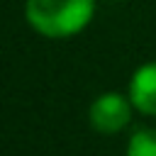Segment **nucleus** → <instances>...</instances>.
<instances>
[{
    "label": "nucleus",
    "instance_id": "nucleus-4",
    "mask_svg": "<svg viewBox=\"0 0 156 156\" xmlns=\"http://www.w3.org/2000/svg\"><path fill=\"white\" fill-rule=\"evenodd\" d=\"M127 156H156V129L141 127L127 141Z\"/></svg>",
    "mask_w": 156,
    "mask_h": 156
},
{
    "label": "nucleus",
    "instance_id": "nucleus-3",
    "mask_svg": "<svg viewBox=\"0 0 156 156\" xmlns=\"http://www.w3.org/2000/svg\"><path fill=\"white\" fill-rule=\"evenodd\" d=\"M127 95L136 112L156 117V61H146L132 73Z\"/></svg>",
    "mask_w": 156,
    "mask_h": 156
},
{
    "label": "nucleus",
    "instance_id": "nucleus-1",
    "mask_svg": "<svg viewBox=\"0 0 156 156\" xmlns=\"http://www.w3.org/2000/svg\"><path fill=\"white\" fill-rule=\"evenodd\" d=\"M27 24L49 39L80 34L95 17V0H27Z\"/></svg>",
    "mask_w": 156,
    "mask_h": 156
},
{
    "label": "nucleus",
    "instance_id": "nucleus-2",
    "mask_svg": "<svg viewBox=\"0 0 156 156\" xmlns=\"http://www.w3.org/2000/svg\"><path fill=\"white\" fill-rule=\"evenodd\" d=\"M136 107L132 105L129 95L119 93H102L98 95L88 107V122L100 134H117L132 122V112Z\"/></svg>",
    "mask_w": 156,
    "mask_h": 156
}]
</instances>
